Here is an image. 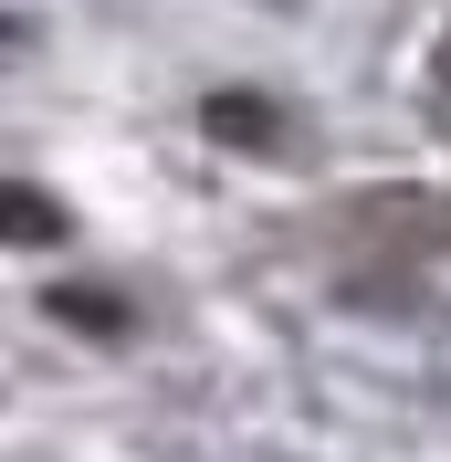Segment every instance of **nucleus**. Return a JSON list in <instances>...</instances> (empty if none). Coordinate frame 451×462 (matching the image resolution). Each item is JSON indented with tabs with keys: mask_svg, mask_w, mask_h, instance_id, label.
<instances>
[{
	"mask_svg": "<svg viewBox=\"0 0 451 462\" xmlns=\"http://www.w3.org/2000/svg\"><path fill=\"white\" fill-rule=\"evenodd\" d=\"M0 242H32V253H42V242H63V210H53V200H32V189H11V179H0Z\"/></svg>",
	"mask_w": 451,
	"mask_h": 462,
	"instance_id": "nucleus-1",
	"label": "nucleus"
}]
</instances>
